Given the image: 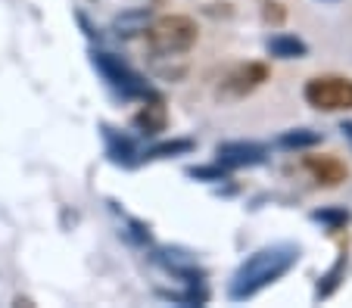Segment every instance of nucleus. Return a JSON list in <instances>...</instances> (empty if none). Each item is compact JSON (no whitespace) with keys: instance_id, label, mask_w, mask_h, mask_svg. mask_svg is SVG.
<instances>
[{"instance_id":"10","label":"nucleus","mask_w":352,"mask_h":308,"mask_svg":"<svg viewBox=\"0 0 352 308\" xmlns=\"http://www.w3.org/2000/svg\"><path fill=\"white\" fill-rule=\"evenodd\" d=\"M315 143H321L318 131H312V128H293V131L280 134L278 147H284V150H306V147H315Z\"/></svg>"},{"instance_id":"11","label":"nucleus","mask_w":352,"mask_h":308,"mask_svg":"<svg viewBox=\"0 0 352 308\" xmlns=\"http://www.w3.org/2000/svg\"><path fill=\"white\" fill-rule=\"evenodd\" d=\"M262 19L272 22V25H280V22L287 19L284 3H278V0H262Z\"/></svg>"},{"instance_id":"2","label":"nucleus","mask_w":352,"mask_h":308,"mask_svg":"<svg viewBox=\"0 0 352 308\" xmlns=\"http://www.w3.org/2000/svg\"><path fill=\"white\" fill-rule=\"evenodd\" d=\"M144 38L156 60H178L199 40V25L187 13H166L144 28Z\"/></svg>"},{"instance_id":"12","label":"nucleus","mask_w":352,"mask_h":308,"mask_svg":"<svg viewBox=\"0 0 352 308\" xmlns=\"http://www.w3.org/2000/svg\"><path fill=\"white\" fill-rule=\"evenodd\" d=\"M187 150H193V143L190 141H175V143H160V147H153L146 156H175V153H187Z\"/></svg>"},{"instance_id":"5","label":"nucleus","mask_w":352,"mask_h":308,"mask_svg":"<svg viewBox=\"0 0 352 308\" xmlns=\"http://www.w3.org/2000/svg\"><path fill=\"white\" fill-rule=\"evenodd\" d=\"M302 171L309 174V181L315 187H324V190H333L340 187L343 181H349V168L340 156H331V153H309L302 156Z\"/></svg>"},{"instance_id":"14","label":"nucleus","mask_w":352,"mask_h":308,"mask_svg":"<svg viewBox=\"0 0 352 308\" xmlns=\"http://www.w3.org/2000/svg\"><path fill=\"white\" fill-rule=\"evenodd\" d=\"M340 131H343V137L352 143V121H343V128H340Z\"/></svg>"},{"instance_id":"6","label":"nucleus","mask_w":352,"mask_h":308,"mask_svg":"<svg viewBox=\"0 0 352 308\" xmlns=\"http://www.w3.org/2000/svg\"><path fill=\"white\" fill-rule=\"evenodd\" d=\"M265 156H268V147L256 141H228V143H219V150H215V159H219L221 168H253V165H262Z\"/></svg>"},{"instance_id":"7","label":"nucleus","mask_w":352,"mask_h":308,"mask_svg":"<svg viewBox=\"0 0 352 308\" xmlns=\"http://www.w3.org/2000/svg\"><path fill=\"white\" fill-rule=\"evenodd\" d=\"M94 66L103 72V78H107L109 84L119 87L122 94H128V97H131V94H146L144 81H140L138 75H134L131 69L119 60V56H113V54H94Z\"/></svg>"},{"instance_id":"4","label":"nucleus","mask_w":352,"mask_h":308,"mask_svg":"<svg viewBox=\"0 0 352 308\" xmlns=\"http://www.w3.org/2000/svg\"><path fill=\"white\" fill-rule=\"evenodd\" d=\"M268 78H272V69H268L265 62H240V66H234L231 72L221 78L219 97H225V100L250 97L253 91H259Z\"/></svg>"},{"instance_id":"1","label":"nucleus","mask_w":352,"mask_h":308,"mask_svg":"<svg viewBox=\"0 0 352 308\" xmlns=\"http://www.w3.org/2000/svg\"><path fill=\"white\" fill-rule=\"evenodd\" d=\"M296 261H299V249L290 246V243H278V246L259 249V252H253L237 268L228 296H231L234 302L253 299L256 293H262L265 287H272L278 277H284Z\"/></svg>"},{"instance_id":"8","label":"nucleus","mask_w":352,"mask_h":308,"mask_svg":"<svg viewBox=\"0 0 352 308\" xmlns=\"http://www.w3.org/2000/svg\"><path fill=\"white\" fill-rule=\"evenodd\" d=\"M166 121H168V112H166V103L162 100H146L144 106L134 112V128L144 131V134H160V131H166Z\"/></svg>"},{"instance_id":"13","label":"nucleus","mask_w":352,"mask_h":308,"mask_svg":"<svg viewBox=\"0 0 352 308\" xmlns=\"http://www.w3.org/2000/svg\"><path fill=\"white\" fill-rule=\"evenodd\" d=\"M312 218H315V222H324V224H331L333 230H337L340 224H346V222H349V215H346V212H331V209H324V212H315Z\"/></svg>"},{"instance_id":"3","label":"nucleus","mask_w":352,"mask_h":308,"mask_svg":"<svg viewBox=\"0 0 352 308\" xmlns=\"http://www.w3.org/2000/svg\"><path fill=\"white\" fill-rule=\"evenodd\" d=\"M306 103L318 112H349L352 109V78L346 75H315L302 91Z\"/></svg>"},{"instance_id":"9","label":"nucleus","mask_w":352,"mask_h":308,"mask_svg":"<svg viewBox=\"0 0 352 308\" xmlns=\"http://www.w3.org/2000/svg\"><path fill=\"white\" fill-rule=\"evenodd\" d=\"M268 54L274 60H302L309 54V47H306V40L296 38V34H274L268 40Z\"/></svg>"}]
</instances>
